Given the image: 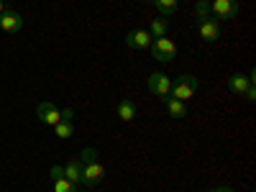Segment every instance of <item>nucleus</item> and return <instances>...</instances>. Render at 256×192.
I'll return each instance as SVG.
<instances>
[{
  "label": "nucleus",
  "instance_id": "nucleus-16",
  "mask_svg": "<svg viewBox=\"0 0 256 192\" xmlns=\"http://www.w3.org/2000/svg\"><path fill=\"white\" fill-rule=\"evenodd\" d=\"M210 16V0H195V24Z\"/></svg>",
  "mask_w": 256,
  "mask_h": 192
},
{
  "label": "nucleus",
  "instance_id": "nucleus-17",
  "mask_svg": "<svg viewBox=\"0 0 256 192\" xmlns=\"http://www.w3.org/2000/svg\"><path fill=\"white\" fill-rule=\"evenodd\" d=\"M152 6H156L162 13H166V16H172L174 10H177V0H152Z\"/></svg>",
  "mask_w": 256,
  "mask_h": 192
},
{
  "label": "nucleus",
  "instance_id": "nucleus-2",
  "mask_svg": "<svg viewBox=\"0 0 256 192\" xmlns=\"http://www.w3.org/2000/svg\"><path fill=\"white\" fill-rule=\"evenodd\" d=\"M200 90V82H198V77L195 74H182L177 82H172V92H169V95H172V98H177V100H190V98H195V92Z\"/></svg>",
  "mask_w": 256,
  "mask_h": 192
},
{
  "label": "nucleus",
  "instance_id": "nucleus-9",
  "mask_svg": "<svg viewBox=\"0 0 256 192\" xmlns=\"http://www.w3.org/2000/svg\"><path fill=\"white\" fill-rule=\"evenodd\" d=\"M152 41H154V36L148 34L146 28H134V31H128V36H126V44L131 49H148Z\"/></svg>",
  "mask_w": 256,
  "mask_h": 192
},
{
  "label": "nucleus",
  "instance_id": "nucleus-18",
  "mask_svg": "<svg viewBox=\"0 0 256 192\" xmlns=\"http://www.w3.org/2000/svg\"><path fill=\"white\" fill-rule=\"evenodd\" d=\"M52 190L54 192H80L70 180H64V177H59V180H54V184H52Z\"/></svg>",
  "mask_w": 256,
  "mask_h": 192
},
{
  "label": "nucleus",
  "instance_id": "nucleus-21",
  "mask_svg": "<svg viewBox=\"0 0 256 192\" xmlns=\"http://www.w3.org/2000/svg\"><path fill=\"white\" fill-rule=\"evenodd\" d=\"M6 10V3H3V0H0V13H3Z\"/></svg>",
  "mask_w": 256,
  "mask_h": 192
},
{
  "label": "nucleus",
  "instance_id": "nucleus-20",
  "mask_svg": "<svg viewBox=\"0 0 256 192\" xmlns=\"http://www.w3.org/2000/svg\"><path fill=\"white\" fill-rule=\"evenodd\" d=\"M210 192H233V190H230V187H226V184H223V187H216V190H210Z\"/></svg>",
  "mask_w": 256,
  "mask_h": 192
},
{
  "label": "nucleus",
  "instance_id": "nucleus-11",
  "mask_svg": "<svg viewBox=\"0 0 256 192\" xmlns=\"http://www.w3.org/2000/svg\"><path fill=\"white\" fill-rule=\"evenodd\" d=\"M136 113H138V108H136V102H134L131 98H123V100L118 102V118H120L123 123H131V120L136 118Z\"/></svg>",
  "mask_w": 256,
  "mask_h": 192
},
{
  "label": "nucleus",
  "instance_id": "nucleus-12",
  "mask_svg": "<svg viewBox=\"0 0 256 192\" xmlns=\"http://www.w3.org/2000/svg\"><path fill=\"white\" fill-rule=\"evenodd\" d=\"M162 102H164L166 113L172 116V118H184L187 116V108H184L182 100H177V98H162Z\"/></svg>",
  "mask_w": 256,
  "mask_h": 192
},
{
  "label": "nucleus",
  "instance_id": "nucleus-19",
  "mask_svg": "<svg viewBox=\"0 0 256 192\" xmlns=\"http://www.w3.org/2000/svg\"><path fill=\"white\" fill-rule=\"evenodd\" d=\"M59 177H64V164H54L52 166V180H59Z\"/></svg>",
  "mask_w": 256,
  "mask_h": 192
},
{
  "label": "nucleus",
  "instance_id": "nucleus-6",
  "mask_svg": "<svg viewBox=\"0 0 256 192\" xmlns=\"http://www.w3.org/2000/svg\"><path fill=\"white\" fill-rule=\"evenodd\" d=\"M198 31L202 41H218L220 38V20L216 16H208L202 20H198Z\"/></svg>",
  "mask_w": 256,
  "mask_h": 192
},
{
  "label": "nucleus",
  "instance_id": "nucleus-14",
  "mask_svg": "<svg viewBox=\"0 0 256 192\" xmlns=\"http://www.w3.org/2000/svg\"><path fill=\"white\" fill-rule=\"evenodd\" d=\"M54 131H56V138H72L74 136V126L70 118H62L56 126H54Z\"/></svg>",
  "mask_w": 256,
  "mask_h": 192
},
{
  "label": "nucleus",
  "instance_id": "nucleus-10",
  "mask_svg": "<svg viewBox=\"0 0 256 192\" xmlns=\"http://www.w3.org/2000/svg\"><path fill=\"white\" fill-rule=\"evenodd\" d=\"M254 84V72L251 74H230L228 77V88L236 95H246V90Z\"/></svg>",
  "mask_w": 256,
  "mask_h": 192
},
{
  "label": "nucleus",
  "instance_id": "nucleus-13",
  "mask_svg": "<svg viewBox=\"0 0 256 192\" xmlns=\"http://www.w3.org/2000/svg\"><path fill=\"white\" fill-rule=\"evenodd\" d=\"M64 180H70L72 184L82 182V164H80V159H72V162L64 164Z\"/></svg>",
  "mask_w": 256,
  "mask_h": 192
},
{
  "label": "nucleus",
  "instance_id": "nucleus-1",
  "mask_svg": "<svg viewBox=\"0 0 256 192\" xmlns=\"http://www.w3.org/2000/svg\"><path fill=\"white\" fill-rule=\"evenodd\" d=\"M80 164H82V182L88 187H98L105 180V169L100 164V156L95 148H84L80 154Z\"/></svg>",
  "mask_w": 256,
  "mask_h": 192
},
{
  "label": "nucleus",
  "instance_id": "nucleus-5",
  "mask_svg": "<svg viewBox=\"0 0 256 192\" xmlns=\"http://www.w3.org/2000/svg\"><path fill=\"white\" fill-rule=\"evenodd\" d=\"M148 90L156 98H169V92H172V77H166L164 72L148 74Z\"/></svg>",
  "mask_w": 256,
  "mask_h": 192
},
{
  "label": "nucleus",
  "instance_id": "nucleus-7",
  "mask_svg": "<svg viewBox=\"0 0 256 192\" xmlns=\"http://www.w3.org/2000/svg\"><path fill=\"white\" fill-rule=\"evenodd\" d=\"M36 118L41 120V123H46V126H56L59 120H62V110L56 108L54 102H49V100H44V102H38V108H36Z\"/></svg>",
  "mask_w": 256,
  "mask_h": 192
},
{
  "label": "nucleus",
  "instance_id": "nucleus-4",
  "mask_svg": "<svg viewBox=\"0 0 256 192\" xmlns=\"http://www.w3.org/2000/svg\"><path fill=\"white\" fill-rule=\"evenodd\" d=\"M210 13L216 16L218 20L236 18L241 13V3H238V0H212V3H210Z\"/></svg>",
  "mask_w": 256,
  "mask_h": 192
},
{
  "label": "nucleus",
  "instance_id": "nucleus-8",
  "mask_svg": "<svg viewBox=\"0 0 256 192\" xmlns=\"http://www.w3.org/2000/svg\"><path fill=\"white\" fill-rule=\"evenodd\" d=\"M24 28V16H20L18 10H3L0 13V31H6V34H16Z\"/></svg>",
  "mask_w": 256,
  "mask_h": 192
},
{
  "label": "nucleus",
  "instance_id": "nucleus-3",
  "mask_svg": "<svg viewBox=\"0 0 256 192\" xmlns=\"http://www.w3.org/2000/svg\"><path fill=\"white\" fill-rule=\"evenodd\" d=\"M152 56L162 64H169L177 56V44L169 36H159V38L152 41Z\"/></svg>",
  "mask_w": 256,
  "mask_h": 192
},
{
  "label": "nucleus",
  "instance_id": "nucleus-15",
  "mask_svg": "<svg viewBox=\"0 0 256 192\" xmlns=\"http://www.w3.org/2000/svg\"><path fill=\"white\" fill-rule=\"evenodd\" d=\"M166 28H169V26H166L164 18H154L152 26H148V34H152L154 38H159V36H166Z\"/></svg>",
  "mask_w": 256,
  "mask_h": 192
}]
</instances>
